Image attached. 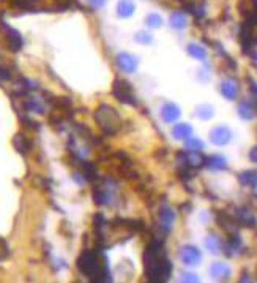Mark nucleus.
Instances as JSON below:
<instances>
[{
	"label": "nucleus",
	"mask_w": 257,
	"mask_h": 283,
	"mask_svg": "<svg viewBox=\"0 0 257 283\" xmlns=\"http://www.w3.org/2000/svg\"><path fill=\"white\" fill-rule=\"evenodd\" d=\"M144 262H145L147 279L150 282H155V283L167 282L169 277H171L172 264L159 242H152V244L148 245V248L145 250Z\"/></svg>",
	"instance_id": "nucleus-1"
},
{
	"label": "nucleus",
	"mask_w": 257,
	"mask_h": 283,
	"mask_svg": "<svg viewBox=\"0 0 257 283\" xmlns=\"http://www.w3.org/2000/svg\"><path fill=\"white\" fill-rule=\"evenodd\" d=\"M78 269L87 279H90L93 282L111 280L109 269H107V264H106V258L101 257L99 252L85 250L78 260Z\"/></svg>",
	"instance_id": "nucleus-2"
},
{
	"label": "nucleus",
	"mask_w": 257,
	"mask_h": 283,
	"mask_svg": "<svg viewBox=\"0 0 257 283\" xmlns=\"http://www.w3.org/2000/svg\"><path fill=\"white\" fill-rule=\"evenodd\" d=\"M95 120L99 125V129L106 134H116L121 125V119L119 112L109 105H101L95 111Z\"/></svg>",
	"instance_id": "nucleus-3"
},
{
	"label": "nucleus",
	"mask_w": 257,
	"mask_h": 283,
	"mask_svg": "<svg viewBox=\"0 0 257 283\" xmlns=\"http://www.w3.org/2000/svg\"><path fill=\"white\" fill-rule=\"evenodd\" d=\"M112 93L119 102L130 105V106H138V100L133 93V87L130 83H126L125 79H116L112 86Z\"/></svg>",
	"instance_id": "nucleus-4"
},
{
	"label": "nucleus",
	"mask_w": 257,
	"mask_h": 283,
	"mask_svg": "<svg viewBox=\"0 0 257 283\" xmlns=\"http://www.w3.org/2000/svg\"><path fill=\"white\" fill-rule=\"evenodd\" d=\"M0 29H2V32H3L5 40H6V44H8L10 51H11V52L21 51L22 44H24V40H22L21 33H19L16 29H13L11 25L3 22V21H0Z\"/></svg>",
	"instance_id": "nucleus-5"
},
{
	"label": "nucleus",
	"mask_w": 257,
	"mask_h": 283,
	"mask_svg": "<svg viewBox=\"0 0 257 283\" xmlns=\"http://www.w3.org/2000/svg\"><path fill=\"white\" fill-rule=\"evenodd\" d=\"M180 260L183 262L185 266L189 267H194V266H199L200 261H202V253L198 247L194 245H185L180 248Z\"/></svg>",
	"instance_id": "nucleus-6"
},
{
	"label": "nucleus",
	"mask_w": 257,
	"mask_h": 283,
	"mask_svg": "<svg viewBox=\"0 0 257 283\" xmlns=\"http://www.w3.org/2000/svg\"><path fill=\"white\" fill-rule=\"evenodd\" d=\"M177 158L180 161V165H185L188 168H200L202 165H205V158L204 155L200 153V151L180 152Z\"/></svg>",
	"instance_id": "nucleus-7"
},
{
	"label": "nucleus",
	"mask_w": 257,
	"mask_h": 283,
	"mask_svg": "<svg viewBox=\"0 0 257 283\" xmlns=\"http://www.w3.org/2000/svg\"><path fill=\"white\" fill-rule=\"evenodd\" d=\"M232 139V131L227 127H216L210 131V141L215 146H226L231 143Z\"/></svg>",
	"instance_id": "nucleus-8"
},
{
	"label": "nucleus",
	"mask_w": 257,
	"mask_h": 283,
	"mask_svg": "<svg viewBox=\"0 0 257 283\" xmlns=\"http://www.w3.org/2000/svg\"><path fill=\"white\" fill-rule=\"evenodd\" d=\"M117 66L125 73H134L138 68V59L128 52H121L117 56Z\"/></svg>",
	"instance_id": "nucleus-9"
},
{
	"label": "nucleus",
	"mask_w": 257,
	"mask_h": 283,
	"mask_svg": "<svg viewBox=\"0 0 257 283\" xmlns=\"http://www.w3.org/2000/svg\"><path fill=\"white\" fill-rule=\"evenodd\" d=\"M180 108L175 103H166L161 109V117H163L164 122L167 124H174L175 120L180 117Z\"/></svg>",
	"instance_id": "nucleus-10"
},
{
	"label": "nucleus",
	"mask_w": 257,
	"mask_h": 283,
	"mask_svg": "<svg viewBox=\"0 0 257 283\" xmlns=\"http://www.w3.org/2000/svg\"><path fill=\"white\" fill-rule=\"evenodd\" d=\"M174 220H175V214H174V211H172L171 207L163 206V207L159 209V223H161V226H163V230L166 233L171 231Z\"/></svg>",
	"instance_id": "nucleus-11"
},
{
	"label": "nucleus",
	"mask_w": 257,
	"mask_h": 283,
	"mask_svg": "<svg viewBox=\"0 0 257 283\" xmlns=\"http://www.w3.org/2000/svg\"><path fill=\"white\" fill-rule=\"evenodd\" d=\"M210 275L215 280H227L231 277V267L224 262H215L210 266Z\"/></svg>",
	"instance_id": "nucleus-12"
},
{
	"label": "nucleus",
	"mask_w": 257,
	"mask_h": 283,
	"mask_svg": "<svg viewBox=\"0 0 257 283\" xmlns=\"http://www.w3.org/2000/svg\"><path fill=\"white\" fill-rule=\"evenodd\" d=\"M205 166L212 171H222L227 170V160L222 155H210L205 158Z\"/></svg>",
	"instance_id": "nucleus-13"
},
{
	"label": "nucleus",
	"mask_w": 257,
	"mask_h": 283,
	"mask_svg": "<svg viewBox=\"0 0 257 283\" xmlns=\"http://www.w3.org/2000/svg\"><path fill=\"white\" fill-rule=\"evenodd\" d=\"M219 89H221L222 97H226L227 100H235L237 95H238V86H237V83H234V81H231V79L222 81Z\"/></svg>",
	"instance_id": "nucleus-14"
},
{
	"label": "nucleus",
	"mask_w": 257,
	"mask_h": 283,
	"mask_svg": "<svg viewBox=\"0 0 257 283\" xmlns=\"http://www.w3.org/2000/svg\"><path fill=\"white\" fill-rule=\"evenodd\" d=\"M172 134H174L175 139L185 141L193 134V127L189 124H177V125H174Z\"/></svg>",
	"instance_id": "nucleus-15"
},
{
	"label": "nucleus",
	"mask_w": 257,
	"mask_h": 283,
	"mask_svg": "<svg viewBox=\"0 0 257 283\" xmlns=\"http://www.w3.org/2000/svg\"><path fill=\"white\" fill-rule=\"evenodd\" d=\"M136 11V6L131 2V0H120L117 5V15L120 18H130Z\"/></svg>",
	"instance_id": "nucleus-16"
},
{
	"label": "nucleus",
	"mask_w": 257,
	"mask_h": 283,
	"mask_svg": "<svg viewBox=\"0 0 257 283\" xmlns=\"http://www.w3.org/2000/svg\"><path fill=\"white\" fill-rule=\"evenodd\" d=\"M237 221L243 226H254L256 225V217L248 211V209H238L237 211Z\"/></svg>",
	"instance_id": "nucleus-17"
},
{
	"label": "nucleus",
	"mask_w": 257,
	"mask_h": 283,
	"mask_svg": "<svg viewBox=\"0 0 257 283\" xmlns=\"http://www.w3.org/2000/svg\"><path fill=\"white\" fill-rule=\"evenodd\" d=\"M169 24H171V27L175 30H183L186 27V24H188V19H186V16L183 15V13L175 11L171 15V18H169Z\"/></svg>",
	"instance_id": "nucleus-18"
},
{
	"label": "nucleus",
	"mask_w": 257,
	"mask_h": 283,
	"mask_svg": "<svg viewBox=\"0 0 257 283\" xmlns=\"http://www.w3.org/2000/svg\"><path fill=\"white\" fill-rule=\"evenodd\" d=\"M40 2H41V0H11V5L15 6L16 10L29 11V10H35Z\"/></svg>",
	"instance_id": "nucleus-19"
},
{
	"label": "nucleus",
	"mask_w": 257,
	"mask_h": 283,
	"mask_svg": "<svg viewBox=\"0 0 257 283\" xmlns=\"http://www.w3.org/2000/svg\"><path fill=\"white\" fill-rule=\"evenodd\" d=\"M188 54L191 56L193 59H198V60H204L207 57V49L204 48V46H200L198 43H191L188 44Z\"/></svg>",
	"instance_id": "nucleus-20"
},
{
	"label": "nucleus",
	"mask_w": 257,
	"mask_h": 283,
	"mask_svg": "<svg viewBox=\"0 0 257 283\" xmlns=\"http://www.w3.org/2000/svg\"><path fill=\"white\" fill-rule=\"evenodd\" d=\"M221 240L216 238L215 234H210V236H207V239H205V248L210 253H213V255H216V253H219V250H221Z\"/></svg>",
	"instance_id": "nucleus-21"
},
{
	"label": "nucleus",
	"mask_w": 257,
	"mask_h": 283,
	"mask_svg": "<svg viewBox=\"0 0 257 283\" xmlns=\"http://www.w3.org/2000/svg\"><path fill=\"white\" fill-rule=\"evenodd\" d=\"M238 180L243 185L257 187V171H245L238 176Z\"/></svg>",
	"instance_id": "nucleus-22"
},
{
	"label": "nucleus",
	"mask_w": 257,
	"mask_h": 283,
	"mask_svg": "<svg viewBox=\"0 0 257 283\" xmlns=\"http://www.w3.org/2000/svg\"><path fill=\"white\" fill-rule=\"evenodd\" d=\"M213 106L210 105H199L198 108H196V117H199L202 120H208L213 117Z\"/></svg>",
	"instance_id": "nucleus-23"
},
{
	"label": "nucleus",
	"mask_w": 257,
	"mask_h": 283,
	"mask_svg": "<svg viewBox=\"0 0 257 283\" xmlns=\"http://www.w3.org/2000/svg\"><path fill=\"white\" fill-rule=\"evenodd\" d=\"M15 146H16L18 152H19V153H22V155H25L27 151L30 149L29 139H27L22 133H19V134H16V136H15Z\"/></svg>",
	"instance_id": "nucleus-24"
},
{
	"label": "nucleus",
	"mask_w": 257,
	"mask_h": 283,
	"mask_svg": "<svg viewBox=\"0 0 257 283\" xmlns=\"http://www.w3.org/2000/svg\"><path fill=\"white\" fill-rule=\"evenodd\" d=\"M238 116L245 120H253L254 119V108L251 103L248 102H243L240 106H238Z\"/></svg>",
	"instance_id": "nucleus-25"
},
{
	"label": "nucleus",
	"mask_w": 257,
	"mask_h": 283,
	"mask_svg": "<svg viewBox=\"0 0 257 283\" xmlns=\"http://www.w3.org/2000/svg\"><path fill=\"white\" fill-rule=\"evenodd\" d=\"M24 108L27 111H30V112H38V114H43L44 111V106L38 102V100L35 98H30V100H27V102L24 103Z\"/></svg>",
	"instance_id": "nucleus-26"
},
{
	"label": "nucleus",
	"mask_w": 257,
	"mask_h": 283,
	"mask_svg": "<svg viewBox=\"0 0 257 283\" xmlns=\"http://www.w3.org/2000/svg\"><path fill=\"white\" fill-rule=\"evenodd\" d=\"M145 22L150 29H159V27L163 25V18L157 15V13H152V15H148L145 18Z\"/></svg>",
	"instance_id": "nucleus-27"
},
{
	"label": "nucleus",
	"mask_w": 257,
	"mask_h": 283,
	"mask_svg": "<svg viewBox=\"0 0 257 283\" xmlns=\"http://www.w3.org/2000/svg\"><path fill=\"white\" fill-rule=\"evenodd\" d=\"M185 146L188 151H202L204 149V143L198 138H191L189 136L188 139H185Z\"/></svg>",
	"instance_id": "nucleus-28"
},
{
	"label": "nucleus",
	"mask_w": 257,
	"mask_h": 283,
	"mask_svg": "<svg viewBox=\"0 0 257 283\" xmlns=\"http://www.w3.org/2000/svg\"><path fill=\"white\" fill-rule=\"evenodd\" d=\"M8 257H10V247L3 238H0V261L6 260Z\"/></svg>",
	"instance_id": "nucleus-29"
},
{
	"label": "nucleus",
	"mask_w": 257,
	"mask_h": 283,
	"mask_svg": "<svg viewBox=\"0 0 257 283\" xmlns=\"http://www.w3.org/2000/svg\"><path fill=\"white\" fill-rule=\"evenodd\" d=\"M134 38H136V42L140 44H148V43H152V40H153L150 33H147V32H138Z\"/></svg>",
	"instance_id": "nucleus-30"
},
{
	"label": "nucleus",
	"mask_w": 257,
	"mask_h": 283,
	"mask_svg": "<svg viewBox=\"0 0 257 283\" xmlns=\"http://www.w3.org/2000/svg\"><path fill=\"white\" fill-rule=\"evenodd\" d=\"M181 282H199V277L196 274H191V272H185L181 274Z\"/></svg>",
	"instance_id": "nucleus-31"
},
{
	"label": "nucleus",
	"mask_w": 257,
	"mask_h": 283,
	"mask_svg": "<svg viewBox=\"0 0 257 283\" xmlns=\"http://www.w3.org/2000/svg\"><path fill=\"white\" fill-rule=\"evenodd\" d=\"M87 3H89L93 10H99V8H103L104 6L106 0H87Z\"/></svg>",
	"instance_id": "nucleus-32"
},
{
	"label": "nucleus",
	"mask_w": 257,
	"mask_h": 283,
	"mask_svg": "<svg viewBox=\"0 0 257 283\" xmlns=\"http://www.w3.org/2000/svg\"><path fill=\"white\" fill-rule=\"evenodd\" d=\"M11 79V73L10 70L3 68V66H0V81H8Z\"/></svg>",
	"instance_id": "nucleus-33"
},
{
	"label": "nucleus",
	"mask_w": 257,
	"mask_h": 283,
	"mask_svg": "<svg viewBox=\"0 0 257 283\" xmlns=\"http://www.w3.org/2000/svg\"><path fill=\"white\" fill-rule=\"evenodd\" d=\"M249 158H251V161H254V163H257V146L249 152Z\"/></svg>",
	"instance_id": "nucleus-34"
},
{
	"label": "nucleus",
	"mask_w": 257,
	"mask_h": 283,
	"mask_svg": "<svg viewBox=\"0 0 257 283\" xmlns=\"http://www.w3.org/2000/svg\"><path fill=\"white\" fill-rule=\"evenodd\" d=\"M251 92H253V93H254V97H256V98H257V86H256V84H254V83H253V84H251Z\"/></svg>",
	"instance_id": "nucleus-35"
},
{
	"label": "nucleus",
	"mask_w": 257,
	"mask_h": 283,
	"mask_svg": "<svg viewBox=\"0 0 257 283\" xmlns=\"http://www.w3.org/2000/svg\"><path fill=\"white\" fill-rule=\"evenodd\" d=\"M62 2H66V3H68V2H71V0H62Z\"/></svg>",
	"instance_id": "nucleus-36"
}]
</instances>
